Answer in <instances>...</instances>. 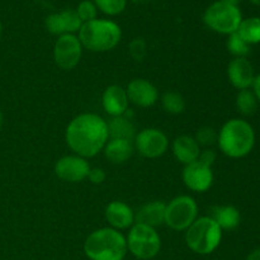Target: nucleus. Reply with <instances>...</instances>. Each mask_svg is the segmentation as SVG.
<instances>
[{"mask_svg":"<svg viewBox=\"0 0 260 260\" xmlns=\"http://www.w3.org/2000/svg\"><path fill=\"white\" fill-rule=\"evenodd\" d=\"M228 50L231 55L235 57H246L250 53V45L245 42L238 32L229 35L228 40Z\"/></svg>","mask_w":260,"mask_h":260,"instance_id":"obj_26","label":"nucleus"},{"mask_svg":"<svg viewBox=\"0 0 260 260\" xmlns=\"http://www.w3.org/2000/svg\"><path fill=\"white\" fill-rule=\"evenodd\" d=\"M162 107L170 114H180L185 109V101L177 91H168L161 98Z\"/></svg>","mask_w":260,"mask_h":260,"instance_id":"obj_24","label":"nucleus"},{"mask_svg":"<svg viewBox=\"0 0 260 260\" xmlns=\"http://www.w3.org/2000/svg\"><path fill=\"white\" fill-rule=\"evenodd\" d=\"M198 160L205 165H207V167H212V164L216 160V152L213 150H205V151L201 152Z\"/></svg>","mask_w":260,"mask_h":260,"instance_id":"obj_33","label":"nucleus"},{"mask_svg":"<svg viewBox=\"0 0 260 260\" xmlns=\"http://www.w3.org/2000/svg\"><path fill=\"white\" fill-rule=\"evenodd\" d=\"M135 145L132 141L121 139H111L104 146V155L113 164H122L134 155Z\"/></svg>","mask_w":260,"mask_h":260,"instance_id":"obj_19","label":"nucleus"},{"mask_svg":"<svg viewBox=\"0 0 260 260\" xmlns=\"http://www.w3.org/2000/svg\"><path fill=\"white\" fill-rule=\"evenodd\" d=\"M89 172H90L89 162L79 155H69V156L61 157L55 165L56 175L63 182H83L88 178Z\"/></svg>","mask_w":260,"mask_h":260,"instance_id":"obj_11","label":"nucleus"},{"mask_svg":"<svg viewBox=\"0 0 260 260\" xmlns=\"http://www.w3.org/2000/svg\"><path fill=\"white\" fill-rule=\"evenodd\" d=\"M3 123H4V116H3V112L0 111V128L3 127Z\"/></svg>","mask_w":260,"mask_h":260,"instance_id":"obj_37","label":"nucleus"},{"mask_svg":"<svg viewBox=\"0 0 260 260\" xmlns=\"http://www.w3.org/2000/svg\"><path fill=\"white\" fill-rule=\"evenodd\" d=\"M129 55L136 61H142L146 56V42L142 38H135L129 43Z\"/></svg>","mask_w":260,"mask_h":260,"instance_id":"obj_29","label":"nucleus"},{"mask_svg":"<svg viewBox=\"0 0 260 260\" xmlns=\"http://www.w3.org/2000/svg\"><path fill=\"white\" fill-rule=\"evenodd\" d=\"M79 18L81 19V22L86 23L90 22V20L96 19V15H98V8L90 0H84L79 4L78 9H76Z\"/></svg>","mask_w":260,"mask_h":260,"instance_id":"obj_28","label":"nucleus"},{"mask_svg":"<svg viewBox=\"0 0 260 260\" xmlns=\"http://www.w3.org/2000/svg\"><path fill=\"white\" fill-rule=\"evenodd\" d=\"M127 251L126 238L112 228L93 231L84 243V253L90 260H123Z\"/></svg>","mask_w":260,"mask_h":260,"instance_id":"obj_3","label":"nucleus"},{"mask_svg":"<svg viewBox=\"0 0 260 260\" xmlns=\"http://www.w3.org/2000/svg\"><path fill=\"white\" fill-rule=\"evenodd\" d=\"M122 37L121 28L117 23L108 19H94L83 23L79 30L81 46L93 52L111 51L119 43Z\"/></svg>","mask_w":260,"mask_h":260,"instance_id":"obj_4","label":"nucleus"},{"mask_svg":"<svg viewBox=\"0 0 260 260\" xmlns=\"http://www.w3.org/2000/svg\"><path fill=\"white\" fill-rule=\"evenodd\" d=\"M183 182L187 185L188 189L193 192H206L212 187V169L197 160L192 164L185 165L183 170Z\"/></svg>","mask_w":260,"mask_h":260,"instance_id":"obj_12","label":"nucleus"},{"mask_svg":"<svg viewBox=\"0 0 260 260\" xmlns=\"http://www.w3.org/2000/svg\"><path fill=\"white\" fill-rule=\"evenodd\" d=\"M217 142L226 156L240 159L253 150L255 145V132L250 123L244 119L234 118L221 127Z\"/></svg>","mask_w":260,"mask_h":260,"instance_id":"obj_2","label":"nucleus"},{"mask_svg":"<svg viewBox=\"0 0 260 260\" xmlns=\"http://www.w3.org/2000/svg\"><path fill=\"white\" fill-rule=\"evenodd\" d=\"M173 152L178 161L188 165L197 161L201 155V147L193 137L179 136L173 142Z\"/></svg>","mask_w":260,"mask_h":260,"instance_id":"obj_18","label":"nucleus"},{"mask_svg":"<svg viewBox=\"0 0 260 260\" xmlns=\"http://www.w3.org/2000/svg\"><path fill=\"white\" fill-rule=\"evenodd\" d=\"M253 91H254V94H255L258 102H260V74H259V75H256L255 79H254Z\"/></svg>","mask_w":260,"mask_h":260,"instance_id":"obj_34","label":"nucleus"},{"mask_svg":"<svg viewBox=\"0 0 260 260\" xmlns=\"http://www.w3.org/2000/svg\"><path fill=\"white\" fill-rule=\"evenodd\" d=\"M250 2L255 5H260V0H250Z\"/></svg>","mask_w":260,"mask_h":260,"instance_id":"obj_39","label":"nucleus"},{"mask_svg":"<svg viewBox=\"0 0 260 260\" xmlns=\"http://www.w3.org/2000/svg\"><path fill=\"white\" fill-rule=\"evenodd\" d=\"M46 28L50 33L56 36H62L65 35L63 32V27H62V22H61V18L58 13H55V14H51L46 18Z\"/></svg>","mask_w":260,"mask_h":260,"instance_id":"obj_30","label":"nucleus"},{"mask_svg":"<svg viewBox=\"0 0 260 260\" xmlns=\"http://www.w3.org/2000/svg\"><path fill=\"white\" fill-rule=\"evenodd\" d=\"M128 103L126 89L119 85L108 86L102 95V106L104 111L112 117L124 116L128 108Z\"/></svg>","mask_w":260,"mask_h":260,"instance_id":"obj_15","label":"nucleus"},{"mask_svg":"<svg viewBox=\"0 0 260 260\" xmlns=\"http://www.w3.org/2000/svg\"><path fill=\"white\" fill-rule=\"evenodd\" d=\"M83 46L75 35H62L56 41L53 47V58L56 65L62 70H71L80 62Z\"/></svg>","mask_w":260,"mask_h":260,"instance_id":"obj_9","label":"nucleus"},{"mask_svg":"<svg viewBox=\"0 0 260 260\" xmlns=\"http://www.w3.org/2000/svg\"><path fill=\"white\" fill-rule=\"evenodd\" d=\"M107 124H108L109 139H121L134 141L137 135L134 123L124 116L113 117L111 121L107 122Z\"/></svg>","mask_w":260,"mask_h":260,"instance_id":"obj_21","label":"nucleus"},{"mask_svg":"<svg viewBox=\"0 0 260 260\" xmlns=\"http://www.w3.org/2000/svg\"><path fill=\"white\" fill-rule=\"evenodd\" d=\"M228 78L239 90L250 89L255 79L253 65L246 57H235L228 66Z\"/></svg>","mask_w":260,"mask_h":260,"instance_id":"obj_14","label":"nucleus"},{"mask_svg":"<svg viewBox=\"0 0 260 260\" xmlns=\"http://www.w3.org/2000/svg\"><path fill=\"white\" fill-rule=\"evenodd\" d=\"M218 2L222 3H228V4H233V5H238L240 0H218Z\"/></svg>","mask_w":260,"mask_h":260,"instance_id":"obj_36","label":"nucleus"},{"mask_svg":"<svg viewBox=\"0 0 260 260\" xmlns=\"http://www.w3.org/2000/svg\"><path fill=\"white\" fill-rule=\"evenodd\" d=\"M165 206L167 205L160 201L146 203L135 213V223H141L154 229L162 225L165 222Z\"/></svg>","mask_w":260,"mask_h":260,"instance_id":"obj_17","label":"nucleus"},{"mask_svg":"<svg viewBox=\"0 0 260 260\" xmlns=\"http://www.w3.org/2000/svg\"><path fill=\"white\" fill-rule=\"evenodd\" d=\"M106 218L116 230H124L135 225V212L128 205L121 201H113L106 207Z\"/></svg>","mask_w":260,"mask_h":260,"instance_id":"obj_16","label":"nucleus"},{"mask_svg":"<svg viewBox=\"0 0 260 260\" xmlns=\"http://www.w3.org/2000/svg\"><path fill=\"white\" fill-rule=\"evenodd\" d=\"M236 107L244 116H251L255 113L258 108V99L254 91L250 89H244L239 91L236 95Z\"/></svg>","mask_w":260,"mask_h":260,"instance_id":"obj_23","label":"nucleus"},{"mask_svg":"<svg viewBox=\"0 0 260 260\" xmlns=\"http://www.w3.org/2000/svg\"><path fill=\"white\" fill-rule=\"evenodd\" d=\"M106 172L103 169H101V168H93V169L90 168V172L88 174V179L93 184H102L106 180Z\"/></svg>","mask_w":260,"mask_h":260,"instance_id":"obj_32","label":"nucleus"},{"mask_svg":"<svg viewBox=\"0 0 260 260\" xmlns=\"http://www.w3.org/2000/svg\"><path fill=\"white\" fill-rule=\"evenodd\" d=\"M196 141L198 142V145H206V146H208V145H212L215 144V141H217V135H216V132L212 128L206 127V128L200 129L197 132Z\"/></svg>","mask_w":260,"mask_h":260,"instance_id":"obj_31","label":"nucleus"},{"mask_svg":"<svg viewBox=\"0 0 260 260\" xmlns=\"http://www.w3.org/2000/svg\"><path fill=\"white\" fill-rule=\"evenodd\" d=\"M135 149L145 157L155 159L165 154L169 146L167 135L157 128H145L135 137Z\"/></svg>","mask_w":260,"mask_h":260,"instance_id":"obj_10","label":"nucleus"},{"mask_svg":"<svg viewBox=\"0 0 260 260\" xmlns=\"http://www.w3.org/2000/svg\"><path fill=\"white\" fill-rule=\"evenodd\" d=\"M94 4L104 14L118 15L126 8L127 0H94Z\"/></svg>","mask_w":260,"mask_h":260,"instance_id":"obj_27","label":"nucleus"},{"mask_svg":"<svg viewBox=\"0 0 260 260\" xmlns=\"http://www.w3.org/2000/svg\"><path fill=\"white\" fill-rule=\"evenodd\" d=\"M132 2L136 3V4H144V3L150 2V0H132Z\"/></svg>","mask_w":260,"mask_h":260,"instance_id":"obj_38","label":"nucleus"},{"mask_svg":"<svg viewBox=\"0 0 260 260\" xmlns=\"http://www.w3.org/2000/svg\"><path fill=\"white\" fill-rule=\"evenodd\" d=\"M2 32H3V25L2 23H0V36H2Z\"/></svg>","mask_w":260,"mask_h":260,"instance_id":"obj_40","label":"nucleus"},{"mask_svg":"<svg viewBox=\"0 0 260 260\" xmlns=\"http://www.w3.org/2000/svg\"><path fill=\"white\" fill-rule=\"evenodd\" d=\"M246 260H260V248L251 251L248 255V258H246Z\"/></svg>","mask_w":260,"mask_h":260,"instance_id":"obj_35","label":"nucleus"},{"mask_svg":"<svg viewBox=\"0 0 260 260\" xmlns=\"http://www.w3.org/2000/svg\"><path fill=\"white\" fill-rule=\"evenodd\" d=\"M236 32L248 45L260 43V18L251 17L241 20Z\"/></svg>","mask_w":260,"mask_h":260,"instance_id":"obj_22","label":"nucleus"},{"mask_svg":"<svg viewBox=\"0 0 260 260\" xmlns=\"http://www.w3.org/2000/svg\"><path fill=\"white\" fill-rule=\"evenodd\" d=\"M127 241V250L137 259L150 260L159 254L161 249V239L154 228L135 223L129 230Z\"/></svg>","mask_w":260,"mask_h":260,"instance_id":"obj_6","label":"nucleus"},{"mask_svg":"<svg viewBox=\"0 0 260 260\" xmlns=\"http://www.w3.org/2000/svg\"><path fill=\"white\" fill-rule=\"evenodd\" d=\"M241 20V12L238 5L216 2L207 8L203 22L210 29L221 35H231L238 30Z\"/></svg>","mask_w":260,"mask_h":260,"instance_id":"obj_7","label":"nucleus"},{"mask_svg":"<svg viewBox=\"0 0 260 260\" xmlns=\"http://www.w3.org/2000/svg\"><path fill=\"white\" fill-rule=\"evenodd\" d=\"M61 18V22H62L63 32L65 35H74L75 32H79L83 25V22L79 18L78 13L74 9H65L62 12L58 13Z\"/></svg>","mask_w":260,"mask_h":260,"instance_id":"obj_25","label":"nucleus"},{"mask_svg":"<svg viewBox=\"0 0 260 260\" xmlns=\"http://www.w3.org/2000/svg\"><path fill=\"white\" fill-rule=\"evenodd\" d=\"M210 217L215 220V222L220 226L221 230H234L240 225L241 220L240 212L234 206L213 207Z\"/></svg>","mask_w":260,"mask_h":260,"instance_id":"obj_20","label":"nucleus"},{"mask_svg":"<svg viewBox=\"0 0 260 260\" xmlns=\"http://www.w3.org/2000/svg\"><path fill=\"white\" fill-rule=\"evenodd\" d=\"M222 230L210 216L197 218L185 230V243L188 248L200 255H208L220 246Z\"/></svg>","mask_w":260,"mask_h":260,"instance_id":"obj_5","label":"nucleus"},{"mask_svg":"<svg viewBox=\"0 0 260 260\" xmlns=\"http://www.w3.org/2000/svg\"><path fill=\"white\" fill-rule=\"evenodd\" d=\"M128 101L142 108H149L156 103L159 91L156 86L145 79H135L126 89Z\"/></svg>","mask_w":260,"mask_h":260,"instance_id":"obj_13","label":"nucleus"},{"mask_svg":"<svg viewBox=\"0 0 260 260\" xmlns=\"http://www.w3.org/2000/svg\"><path fill=\"white\" fill-rule=\"evenodd\" d=\"M65 137L68 146L76 155L84 159L93 157L108 142V124L98 114H79L69 123Z\"/></svg>","mask_w":260,"mask_h":260,"instance_id":"obj_1","label":"nucleus"},{"mask_svg":"<svg viewBox=\"0 0 260 260\" xmlns=\"http://www.w3.org/2000/svg\"><path fill=\"white\" fill-rule=\"evenodd\" d=\"M198 215L197 202L189 196H179L165 206V225L175 231H185Z\"/></svg>","mask_w":260,"mask_h":260,"instance_id":"obj_8","label":"nucleus"}]
</instances>
